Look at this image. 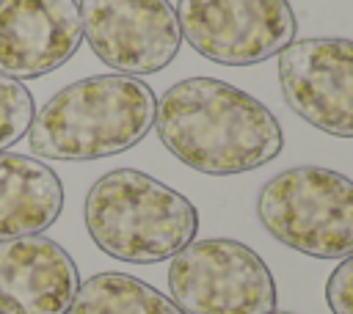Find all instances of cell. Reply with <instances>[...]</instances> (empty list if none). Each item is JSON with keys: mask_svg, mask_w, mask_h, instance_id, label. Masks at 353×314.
<instances>
[{"mask_svg": "<svg viewBox=\"0 0 353 314\" xmlns=\"http://www.w3.org/2000/svg\"><path fill=\"white\" fill-rule=\"evenodd\" d=\"M154 129L179 163L207 176L248 174L284 149L273 110L218 77L174 83L157 99Z\"/></svg>", "mask_w": 353, "mask_h": 314, "instance_id": "1", "label": "cell"}, {"mask_svg": "<svg viewBox=\"0 0 353 314\" xmlns=\"http://www.w3.org/2000/svg\"><path fill=\"white\" fill-rule=\"evenodd\" d=\"M154 91L130 74H94L55 91L33 116V157L83 163L138 146L154 127Z\"/></svg>", "mask_w": 353, "mask_h": 314, "instance_id": "2", "label": "cell"}, {"mask_svg": "<svg viewBox=\"0 0 353 314\" xmlns=\"http://www.w3.org/2000/svg\"><path fill=\"white\" fill-rule=\"evenodd\" d=\"M85 229L94 245L130 264H157L176 256L199 231V209L160 179L116 168L85 196Z\"/></svg>", "mask_w": 353, "mask_h": 314, "instance_id": "3", "label": "cell"}, {"mask_svg": "<svg viewBox=\"0 0 353 314\" xmlns=\"http://www.w3.org/2000/svg\"><path fill=\"white\" fill-rule=\"evenodd\" d=\"M256 218L303 256L345 259L353 253V179L323 165L281 171L262 185Z\"/></svg>", "mask_w": 353, "mask_h": 314, "instance_id": "4", "label": "cell"}, {"mask_svg": "<svg viewBox=\"0 0 353 314\" xmlns=\"http://www.w3.org/2000/svg\"><path fill=\"white\" fill-rule=\"evenodd\" d=\"M171 300L185 314H270L276 281L265 259L240 240L188 242L168 267Z\"/></svg>", "mask_w": 353, "mask_h": 314, "instance_id": "5", "label": "cell"}, {"mask_svg": "<svg viewBox=\"0 0 353 314\" xmlns=\"http://www.w3.org/2000/svg\"><path fill=\"white\" fill-rule=\"evenodd\" d=\"M182 39L221 66H254L295 41L290 0H179Z\"/></svg>", "mask_w": 353, "mask_h": 314, "instance_id": "6", "label": "cell"}, {"mask_svg": "<svg viewBox=\"0 0 353 314\" xmlns=\"http://www.w3.org/2000/svg\"><path fill=\"white\" fill-rule=\"evenodd\" d=\"M77 8L91 52L119 74H154L179 55L182 30L168 0H80Z\"/></svg>", "mask_w": 353, "mask_h": 314, "instance_id": "7", "label": "cell"}, {"mask_svg": "<svg viewBox=\"0 0 353 314\" xmlns=\"http://www.w3.org/2000/svg\"><path fill=\"white\" fill-rule=\"evenodd\" d=\"M281 96L292 113L334 138H353V41L301 39L279 52Z\"/></svg>", "mask_w": 353, "mask_h": 314, "instance_id": "8", "label": "cell"}, {"mask_svg": "<svg viewBox=\"0 0 353 314\" xmlns=\"http://www.w3.org/2000/svg\"><path fill=\"white\" fill-rule=\"evenodd\" d=\"M80 44L77 0H0V74L14 80L50 74Z\"/></svg>", "mask_w": 353, "mask_h": 314, "instance_id": "9", "label": "cell"}, {"mask_svg": "<svg viewBox=\"0 0 353 314\" xmlns=\"http://www.w3.org/2000/svg\"><path fill=\"white\" fill-rule=\"evenodd\" d=\"M77 286V264L55 240H0V314H69Z\"/></svg>", "mask_w": 353, "mask_h": 314, "instance_id": "10", "label": "cell"}, {"mask_svg": "<svg viewBox=\"0 0 353 314\" xmlns=\"http://www.w3.org/2000/svg\"><path fill=\"white\" fill-rule=\"evenodd\" d=\"M63 209L58 174L30 154L0 151V240L41 234Z\"/></svg>", "mask_w": 353, "mask_h": 314, "instance_id": "11", "label": "cell"}, {"mask_svg": "<svg viewBox=\"0 0 353 314\" xmlns=\"http://www.w3.org/2000/svg\"><path fill=\"white\" fill-rule=\"evenodd\" d=\"M69 314H185L171 297L127 273H97L77 286Z\"/></svg>", "mask_w": 353, "mask_h": 314, "instance_id": "12", "label": "cell"}, {"mask_svg": "<svg viewBox=\"0 0 353 314\" xmlns=\"http://www.w3.org/2000/svg\"><path fill=\"white\" fill-rule=\"evenodd\" d=\"M33 116L36 113L30 91L19 80L0 74V151H6L28 135Z\"/></svg>", "mask_w": 353, "mask_h": 314, "instance_id": "13", "label": "cell"}, {"mask_svg": "<svg viewBox=\"0 0 353 314\" xmlns=\"http://www.w3.org/2000/svg\"><path fill=\"white\" fill-rule=\"evenodd\" d=\"M325 300L331 314H353V253L345 256L328 275Z\"/></svg>", "mask_w": 353, "mask_h": 314, "instance_id": "14", "label": "cell"}, {"mask_svg": "<svg viewBox=\"0 0 353 314\" xmlns=\"http://www.w3.org/2000/svg\"><path fill=\"white\" fill-rule=\"evenodd\" d=\"M270 314H292V311H270Z\"/></svg>", "mask_w": 353, "mask_h": 314, "instance_id": "15", "label": "cell"}]
</instances>
